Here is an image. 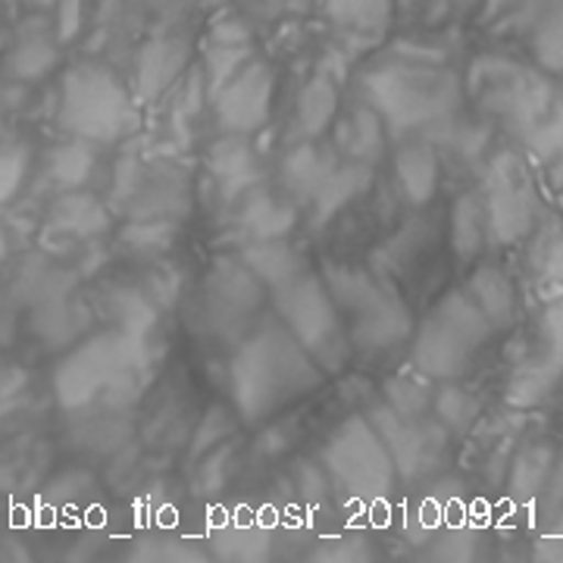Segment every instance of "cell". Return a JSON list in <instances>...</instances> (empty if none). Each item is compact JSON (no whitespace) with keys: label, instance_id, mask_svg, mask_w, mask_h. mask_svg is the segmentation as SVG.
<instances>
[{"label":"cell","instance_id":"6da1fadb","mask_svg":"<svg viewBox=\"0 0 563 563\" xmlns=\"http://www.w3.org/2000/svg\"><path fill=\"white\" fill-rule=\"evenodd\" d=\"M363 103H369L391 135H413L448 122L461 107V85L420 57L379 63L361 76Z\"/></svg>","mask_w":563,"mask_h":563},{"label":"cell","instance_id":"7a4b0ae2","mask_svg":"<svg viewBox=\"0 0 563 563\" xmlns=\"http://www.w3.org/2000/svg\"><path fill=\"white\" fill-rule=\"evenodd\" d=\"M322 366L285 325H266L242 344L232 361L235 401L247 420H263L282 404L301 398L320 383Z\"/></svg>","mask_w":563,"mask_h":563},{"label":"cell","instance_id":"3957f363","mask_svg":"<svg viewBox=\"0 0 563 563\" xmlns=\"http://www.w3.org/2000/svg\"><path fill=\"white\" fill-rule=\"evenodd\" d=\"M57 129L95 144H120L141 129L139 98L129 85L98 60L73 63L60 76Z\"/></svg>","mask_w":563,"mask_h":563},{"label":"cell","instance_id":"277c9868","mask_svg":"<svg viewBox=\"0 0 563 563\" xmlns=\"http://www.w3.org/2000/svg\"><path fill=\"white\" fill-rule=\"evenodd\" d=\"M558 91L561 88L544 69L536 63L526 66L514 57L483 54L466 73V95L520 141L542 120Z\"/></svg>","mask_w":563,"mask_h":563},{"label":"cell","instance_id":"5b68a950","mask_svg":"<svg viewBox=\"0 0 563 563\" xmlns=\"http://www.w3.org/2000/svg\"><path fill=\"white\" fill-rule=\"evenodd\" d=\"M492 335L495 325L485 320V313L466 295V288H454L422 320L413 342V366L429 379L454 383L466 376L476 351Z\"/></svg>","mask_w":563,"mask_h":563},{"label":"cell","instance_id":"8992f818","mask_svg":"<svg viewBox=\"0 0 563 563\" xmlns=\"http://www.w3.org/2000/svg\"><path fill=\"white\" fill-rule=\"evenodd\" d=\"M141 357L144 347L132 332H107L85 342L54 373L57 401L66 410H85L101 398L120 395L135 379L144 363Z\"/></svg>","mask_w":563,"mask_h":563},{"label":"cell","instance_id":"52a82bcc","mask_svg":"<svg viewBox=\"0 0 563 563\" xmlns=\"http://www.w3.org/2000/svg\"><path fill=\"white\" fill-rule=\"evenodd\" d=\"M282 325L298 339L303 351L320 363L322 373H339L351 351V335L329 285L317 276H298L276 288Z\"/></svg>","mask_w":563,"mask_h":563},{"label":"cell","instance_id":"ba28073f","mask_svg":"<svg viewBox=\"0 0 563 563\" xmlns=\"http://www.w3.org/2000/svg\"><path fill=\"white\" fill-rule=\"evenodd\" d=\"M322 463L329 470V479L339 485L344 495L361 498V501L385 498L391 483L401 476L391 451L385 448L383 435L363 417H351L332 432V439L322 451Z\"/></svg>","mask_w":563,"mask_h":563},{"label":"cell","instance_id":"9c48e42d","mask_svg":"<svg viewBox=\"0 0 563 563\" xmlns=\"http://www.w3.org/2000/svg\"><path fill=\"white\" fill-rule=\"evenodd\" d=\"M479 195H483L488 247L523 242L542 220L544 210L536 191V179L520 154L504 151L492 157Z\"/></svg>","mask_w":563,"mask_h":563},{"label":"cell","instance_id":"30bf717a","mask_svg":"<svg viewBox=\"0 0 563 563\" xmlns=\"http://www.w3.org/2000/svg\"><path fill=\"white\" fill-rule=\"evenodd\" d=\"M329 291L342 310L351 342L366 351H383L407 339L410 313L395 295H388L361 269H332Z\"/></svg>","mask_w":563,"mask_h":563},{"label":"cell","instance_id":"8fae6325","mask_svg":"<svg viewBox=\"0 0 563 563\" xmlns=\"http://www.w3.org/2000/svg\"><path fill=\"white\" fill-rule=\"evenodd\" d=\"M273 95H276L273 66L263 60H247L210 101L225 135H254L269 120Z\"/></svg>","mask_w":563,"mask_h":563},{"label":"cell","instance_id":"7c38bea8","mask_svg":"<svg viewBox=\"0 0 563 563\" xmlns=\"http://www.w3.org/2000/svg\"><path fill=\"white\" fill-rule=\"evenodd\" d=\"M63 44L51 20V10H29L16 29L10 47L3 51V76L20 85H38L57 73Z\"/></svg>","mask_w":563,"mask_h":563},{"label":"cell","instance_id":"4fadbf2b","mask_svg":"<svg viewBox=\"0 0 563 563\" xmlns=\"http://www.w3.org/2000/svg\"><path fill=\"white\" fill-rule=\"evenodd\" d=\"M188 57H191V44L181 35L161 32L144 41L135 57L139 101H157L163 91H169V85L185 73Z\"/></svg>","mask_w":563,"mask_h":563},{"label":"cell","instance_id":"5bb4252c","mask_svg":"<svg viewBox=\"0 0 563 563\" xmlns=\"http://www.w3.org/2000/svg\"><path fill=\"white\" fill-rule=\"evenodd\" d=\"M373 426L383 435L385 448L391 451L401 476H417L439 461L435 457L439 454V435L422 432L420 417L410 420V417H401L398 410L385 407V410H379V417H373Z\"/></svg>","mask_w":563,"mask_h":563},{"label":"cell","instance_id":"9a60e30c","mask_svg":"<svg viewBox=\"0 0 563 563\" xmlns=\"http://www.w3.org/2000/svg\"><path fill=\"white\" fill-rule=\"evenodd\" d=\"M107 229H110L107 207L95 195H88L85 188L57 195L51 210H47V220H44V235L47 239H60V242L69 244L98 239Z\"/></svg>","mask_w":563,"mask_h":563},{"label":"cell","instance_id":"2e32d148","mask_svg":"<svg viewBox=\"0 0 563 563\" xmlns=\"http://www.w3.org/2000/svg\"><path fill=\"white\" fill-rule=\"evenodd\" d=\"M98 147L101 144H95V141L66 135L54 147H47L44 163H41V181L54 195L88 188V181L98 173Z\"/></svg>","mask_w":563,"mask_h":563},{"label":"cell","instance_id":"e0dca14e","mask_svg":"<svg viewBox=\"0 0 563 563\" xmlns=\"http://www.w3.org/2000/svg\"><path fill=\"white\" fill-rule=\"evenodd\" d=\"M526 269H529L532 285L548 301L563 295V217L542 213L539 225L529 232Z\"/></svg>","mask_w":563,"mask_h":563},{"label":"cell","instance_id":"ac0fdd59","mask_svg":"<svg viewBox=\"0 0 563 563\" xmlns=\"http://www.w3.org/2000/svg\"><path fill=\"white\" fill-rule=\"evenodd\" d=\"M439 179H442L439 151L422 139L404 141L395 154V181H398L404 201L413 203V207L429 203L439 191Z\"/></svg>","mask_w":563,"mask_h":563},{"label":"cell","instance_id":"d6986e66","mask_svg":"<svg viewBox=\"0 0 563 563\" xmlns=\"http://www.w3.org/2000/svg\"><path fill=\"white\" fill-rule=\"evenodd\" d=\"M466 295L495 325V332L510 329L517 322V285L495 263H479L466 279Z\"/></svg>","mask_w":563,"mask_h":563},{"label":"cell","instance_id":"ffe728a7","mask_svg":"<svg viewBox=\"0 0 563 563\" xmlns=\"http://www.w3.org/2000/svg\"><path fill=\"white\" fill-rule=\"evenodd\" d=\"M320 13L347 38H383L395 16V0H320Z\"/></svg>","mask_w":563,"mask_h":563},{"label":"cell","instance_id":"44dd1931","mask_svg":"<svg viewBox=\"0 0 563 563\" xmlns=\"http://www.w3.org/2000/svg\"><path fill=\"white\" fill-rule=\"evenodd\" d=\"M526 154L532 157V163L539 166L542 179L551 188H563V88L558 91V98L551 101V107L544 110V117L532 132L523 139Z\"/></svg>","mask_w":563,"mask_h":563},{"label":"cell","instance_id":"7402d4cb","mask_svg":"<svg viewBox=\"0 0 563 563\" xmlns=\"http://www.w3.org/2000/svg\"><path fill=\"white\" fill-rule=\"evenodd\" d=\"M339 117V85L329 76H317L301 88L298 107L291 117V139L317 141L322 139Z\"/></svg>","mask_w":563,"mask_h":563},{"label":"cell","instance_id":"603a6c76","mask_svg":"<svg viewBox=\"0 0 563 563\" xmlns=\"http://www.w3.org/2000/svg\"><path fill=\"white\" fill-rule=\"evenodd\" d=\"M563 385V361L554 354H536L523 361L514 376L507 379V404L514 407H539V404L551 401L554 391Z\"/></svg>","mask_w":563,"mask_h":563},{"label":"cell","instance_id":"cb8c5ba5","mask_svg":"<svg viewBox=\"0 0 563 563\" xmlns=\"http://www.w3.org/2000/svg\"><path fill=\"white\" fill-rule=\"evenodd\" d=\"M532 63L548 76H563V0H548L520 32Z\"/></svg>","mask_w":563,"mask_h":563},{"label":"cell","instance_id":"d4e9b609","mask_svg":"<svg viewBox=\"0 0 563 563\" xmlns=\"http://www.w3.org/2000/svg\"><path fill=\"white\" fill-rule=\"evenodd\" d=\"M242 263L254 279H261L269 288H282L303 276V254L285 239L251 242L242 251Z\"/></svg>","mask_w":563,"mask_h":563},{"label":"cell","instance_id":"484cf974","mask_svg":"<svg viewBox=\"0 0 563 563\" xmlns=\"http://www.w3.org/2000/svg\"><path fill=\"white\" fill-rule=\"evenodd\" d=\"M373 188V169L369 163L351 161L347 166H335L329 179L322 181L313 195L317 203V222H329L335 213H342L347 203H354Z\"/></svg>","mask_w":563,"mask_h":563},{"label":"cell","instance_id":"4316f807","mask_svg":"<svg viewBox=\"0 0 563 563\" xmlns=\"http://www.w3.org/2000/svg\"><path fill=\"white\" fill-rule=\"evenodd\" d=\"M332 169H335V163L325 151L317 147V141H298V147L282 163V181L298 198H313Z\"/></svg>","mask_w":563,"mask_h":563},{"label":"cell","instance_id":"83f0119b","mask_svg":"<svg viewBox=\"0 0 563 563\" xmlns=\"http://www.w3.org/2000/svg\"><path fill=\"white\" fill-rule=\"evenodd\" d=\"M339 144H342V151L351 154V161L376 163L379 157H383V151H385L383 117H379L369 103L354 107V113L344 120Z\"/></svg>","mask_w":563,"mask_h":563},{"label":"cell","instance_id":"f1b7e54d","mask_svg":"<svg viewBox=\"0 0 563 563\" xmlns=\"http://www.w3.org/2000/svg\"><path fill=\"white\" fill-rule=\"evenodd\" d=\"M298 225V210L291 203H282L269 195L251 198L242 210V229L251 242H269V239H285Z\"/></svg>","mask_w":563,"mask_h":563},{"label":"cell","instance_id":"f546056e","mask_svg":"<svg viewBox=\"0 0 563 563\" xmlns=\"http://www.w3.org/2000/svg\"><path fill=\"white\" fill-rule=\"evenodd\" d=\"M451 244H454V251L461 254L463 261L479 257L488 247L483 195L479 191L463 195L461 201L454 203V210H451Z\"/></svg>","mask_w":563,"mask_h":563},{"label":"cell","instance_id":"4dcf8cb0","mask_svg":"<svg viewBox=\"0 0 563 563\" xmlns=\"http://www.w3.org/2000/svg\"><path fill=\"white\" fill-rule=\"evenodd\" d=\"M554 461H558V451L548 448V444H532V448H526L523 454H517L514 473H510L514 498L539 501L544 483H548V476L554 470Z\"/></svg>","mask_w":563,"mask_h":563},{"label":"cell","instance_id":"1f68e13d","mask_svg":"<svg viewBox=\"0 0 563 563\" xmlns=\"http://www.w3.org/2000/svg\"><path fill=\"white\" fill-rule=\"evenodd\" d=\"M210 169L229 188V195L247 188V181L254 179V154L244 144V135H225L220 144H213L210 151Z\"/></svg>","mask_w":563,"mask_h":563},{"label":"cell","instance_id":"d6a6232c","mask_svg":"<svg viewBox=\"0 0 563 563\" xmlns=\"http://www.w3.org/2000/svg\"><path fill=\"white\" fill-rule=\"evenodd\" d=\"M35 169V151L25 139H0V207H10L22 195Z\"/></svg>","mask_w":563,"mask_h":563},{"label":"cell","instance_id":"836d02e7","mask_svg":"<svg viewBox=\"0 0 563 563\" xmlns=\"http://www.w3.org/2000/svg\"><path fill=\"white\" fill-rule=\"evenodd\" d=\"M254 60L251 57V47H244V41H222L220 47H213L203 60V85H207V95L213 98L225 81L232 79L244 63Z\"/></svg>","mask_w":563,"mask_h":563},{"label":"cell","instance_id":"e575fe53","mask_svg":"<svg viewBox=\"0 0 563 563\" xmlns=\"http://www.w3.org/2000/svg\"><path fill=\"white\" fill-rule=\"evenodd\" d=\"M479 410L483 407H479V401L470 391H463V388L451 383H444L439 398H435V413H439L444 429H451V432H466L476 422Z\"/></svg>","mask_w":563,"mask_h":563},{"label":"cell","instance_id":"d590c367","mask_svg":"<svg viewBox=\"0 0 563 563\" xmlns=\"http://www.w3.org/2000/svg\"><path fill=\"white\" fill-rule=\"evenodd\" d=\"M483 22L498 32H523L526 22L542 10L548 0H479Z\"/></svg>","mask_w":563,"mask_h":563},{"label":"cell","instance_id":"8d00e7d4","mask_svg":"<svg viewBox=\"0 0 563 563\" xmlns=\"http://www.w3.org/2000/svg\"><path fill=\"white\" fill-rule=\"evenodd\" d=\"M51 20H54L63 47H69L85 35V29L91 22V0H57L51 7Z\"/></svg>","mask_w":563,"mask_h":563},{"label":"cell","instance_id":"74e56055","mask_svg":"<svg viewBox=\"0 0 563 563\" xmlns=\"http://www.w3.org/2000/svg\"><path fill=\"white\" fill-rule=\"evenodd\" d=\"M539 339H542V351L563 361V295L544 301L542 317H539Z\"/></svg>","mask_w":563,"mask_h":563},{"label":"cell","instance_id":"f35d334b","mask_svg":"<svg viewBox=\"0 0 563 563\" xmlns=\"http://www.w3.org/2000/svg\"><path fill=\"white\" fill-rule=\"evenodd\" d=\"M536 554H539V561H563V526L558 532H544V539H539L536 544Z\"/></svg>","mask_w":563,"mask_h":563},{"label":"cell","instance_id":"ab89813d","mask_svg":"<svg viewBox=\"0 0 563 563\" xmlns=\"http://www.w3.org/2000/svg\"><path fill=\"white\" fill-rule=\"evenodd\" d=\"M7 257H10V235H7V225L0 222V266L7 263Z\"/></svg>","mask_w":563,"mask_h":563},{"label":"cell","instance_id":"60d3db41","mask_svg":"<svg viewBox=\"0 0 563 563\" xmlns=\"http://www.w3.org/2000/svg\"><path fill=\"white\" fill-rule=\"evenodd\" d=\"M16 3H22L25 10H51L57 0H16Z\"/></svg>","mask_w":563,"mask_h":563},{"label":"cell","instance_id":"b9f144b4","mask_svg":"<svg viewBox=\"0 0 563 563\" xmlns=\"http://www.w3.org/2000/svg\"><path fill=\"white\" fill-rule=\"evenodd\" d=\"M0 139H3V107H0Z\"/></svg>","mask_w":563,"mask_h":563},{"label":"cell","instance_id":"7bdbcfd3","mask_svg":"<svg viewBox=\"0 0 563 563\" xmlns=\"http://www.w3.org/2000/svg\"><path fill=\"white\" fill-rule=\"evenodd\" d=\"M203 3H220V0H203Z\"/></svg>","mask_w":563,"mask_h":563}]
</instances>
